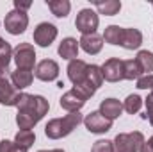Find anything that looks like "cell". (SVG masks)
Here are the masks:
<instances>
[{
    "label": "cell",
    "instance_id": "25",
    "mask_svg": "<svg viewBox=\"0 0 153 152\" xmlns=\"http://www.w3.org/2000/svg\"><path fill=\"white\" fill-rule=\"evenodd\" d=\"M34 141H36V134H34L32 131H23V129H20V131L16 132V136H14V143H16L18 147H22V149H25V150H29V149L34 145Z\"/></svg>",
    "mask_w": 153,
    "mask_h": 152
},
{
    "label": "cell",
    "instance_id": "19",
    "mask_svg": "<svg viewBox=\"0 0 153 152\" xmlns=\"http://www.w3.org/2000/svg\"><path fill=\"white\" fill-rule=\"evenodd\" d=\"M46 5L57 18H66L71 11V4L68 0H46Z\"/></svg>",
    "mask_w": 153,
    "mask_h": 152
},
{
    "label": "cell",
    "instance_id": "22",
    "mask_svg": "<svg viewBox=\"0 0 153 152\" xmlns=\"http://www.w3.org/2000/svg\"><path fill=\"white\" fill-rule=\"evenodd\" d=\"M11 61H13V48H11V45L7 43L4 48H0V81L7 79Z\"/></svg>",
    "mask_w": 153,
    "mask_h": 152
},
{
    "label": "cell",
    "instance_id": "37",
    "mask_svg": "<svg viewBox=\"0 0 153 152\" xmlns=\"http://www.w3.org/2000/svg\"><path fill=\"white\" fill-rule=\"evenodd\" d=\"M152 95H153V88H152Z\"/></svg>",
    "mask_w": 153,
    "mask_h": 152
},
{
    "label": "cell",
    "instance_id": "11",
    "mask_svg": "<svg viewBox=\"0 0 153 152\" xmlns=\"http://www.w3.org/2000/svg\"><path fill=\"white\" fill-rule=\"evenodd\" d=\"M20 95H22V91H18L13 86L11 81H7V79L0 81V104H4V106H16L18 100H20Z\"/></svg>",
    "mask_w": 153,
    "mask_h": 152
},
{
    "label": "cell",
    "instance_id": "12",
    "mask_svg": "<svg viewBox=\"0 0 153 152\" xmlns=\"http://www.w3.org/2000/svg\"><path fill=\"white\" fill-rule=\"evenodd\" d=\"M85 99H82L76 91L73 90H70V91H66L62 97H61V100H59V104H61V108L62 109H66L68 113H76V111H80L84 106H85Z\"/></svg>",
    "mask_w": 153,
    "mask_h": 152
},
{
    "label": "cell",
    "instance_id": "15",
    "mask_svg": "<svg viewBox=\"0 0 153 152\" xmlns=\"http://www.w3.org/2000/svg\"><path fill=\"white\" fill-rule=\"evenodd\" d=\"M98 111L103 114L107 120L114 122L116 118H119L121 113H123V104H121L117 99H105V100H102Z\"/></svg>",
    "mask_w": 153,
    "mask_h": 152
},
{
    "label": "cell",
    "instance_id": "4",
    "mask_svg": "<svg viewBox=\"0 0 153 152\" xmlns=\"http://www.w3.org/2000/svg\"><path fill=\"white\" fill-rule=\"evenodd\" d=\"M13 59L16 63V68L20 70H34L36 65V50L30 43H20L13 50Z\"/></svg>",
    "mask_w": 153,
    "mask_h": 152
},
{
    "label": "cell",
    "instance_id": "20",
    "mask_svg": "<svg viewBox=\"0 0 153 152\" xmlns=\"http://www.w3.org/2000/svg\"><path fill=\"white\" fill-rule=\"evenodd\" d=\"M85 84H89L93 90H98L103 84V74H102V66L98 65H89L87 68V77L84 81Z\"/></svg>",
    "mask_w": 153,
    "mask_h": 152
},
{
    "label": "cell",
    "instance_id": "3",
    "mask_svg": "<svg viewBox=\"0 0 153 152\" xmlns=\"http://www.w3.org/2000/svg\"><path fill=\"white\" fill-rule=\"evenodd\" d=\"M144 134L141 131L134 132H119L114 138V152H139L144 143Z\"/></svg>",
    "mask_w": 153,
    "mask_h": 152
},
{
    "label": "cell",
    "instance_id": "13",
    "mask_svg": "<svg viewBox=\"0 0 153 152\" xmlns=\"http://www.w3.org/2000/svg\"><path fill=\"white\" fill-rule=\"evenodd\" d=\"M87 68H89V65H87L85 61H82V59H73V61H70V65H68V77H70V81L73 82V86L82 84V82L85 81V77H87Z\"/></svg>",
    "mask_w": 153,
    "mask_h": 152
},
{
    "label": "cell",
    "instance_id": "34",
    "mask_svg": "<svg viewBox=\"0 0 153 152\" xmlns=\"http://www.w3.org/2000/svg\"><path fill=\"white\" fill-rule=\"evenodd\" d=\"M5 45H7V41H5V39L2 38V36H0V48H4Z\"/></svg>",
    "mask_w": 153,
    "mask_h": 152
},
{
    "label": "cell",
    "instance_id": "28",
    "mask_svg": "<svg viewBox=\"0 0 153 152\" xmlns=\"http://www.w3.org/2000/svg\"><path fill=\"white\" fill-rule=\"evenodd\" d=\"M91 152H114V143L111 140H98L94 141Z\"/></svg>",
    "mask_w": 153,
    "mask_h": 152
},
{
    "label": "cell",
    "instance_id": "9",
    "mask_svg": "<svg viewBox=\"0 0 153 152\" xmlns=\"http://www.w3.org/2000/svg\"><path fill=\"white\" fill-rule=\"evenodd\" d=\"M34 75L43 82H52L59 77V65L53 59H43L34 68Z\"/></svg>",
    "mask_w": 153,
    "mask_h": 152
},
{
    "label": "cell",
    "instance_id": "5",
    "mask_svg": "<svg viewBox=\"0 0 153 152\" xmlns=\"http://www.w3.org/2000/svg\"><path fill=\"white\" fill-rule=\"evenodd\" d=\"M4 27L9 34L13 36H20L25 32V29L29 27V16L27 13L23 11H18V9H13L5 14L4 18Z\"/></svg>",
    "mask_w": 153,
    "mask_h": 152
},
{
    "label": "cell",
    "instance_id": "6",
    "mask_svg": "<svg viewBox=\"0 0 153 152\" xmlns=\"http://www.w3.org/2000/svg\"><path fill=\"white\" fill-rule=\"evenodd\" d=\"M98 23H100V18H98V14H96L93 9L85 7V9H80V11H78L76 20H75V27L82 36H85V34H94L96 29H98Z\"/></svg>",
    "mask_w": 153,
    "mask_h": 152
},
{
    "label": "cell",
    "instance_id": "26",
    "mask_svg": "<svg viewBox=\"0 0 153 152\" xmlns=\"http://www.w3.org/2000/svg\"><path fill=\"white\" fill-rule=\"evenodd\" d=\"M123 29L125 27H119V25H109L103 32V41L105 43H111V45H121V39H123Z\"/></svg>",
    "mask_w": 153,
    "mask_h": 152
},
{
    "label": "cell",
    "instance_id": "27",
    "mask_svg": "<svg viewBox=\"0 0 153 152\" xmlns=\"http://www.w3.org/2000/svg\"><path fill=\"white\" fill-rule=\"evenodd\" d=\"M141 106H143V99H141L139 95H135V93H134V95H128V97L125 99V102H123V109L130 114L139 113Z\"/></svg>",
    "mask_w": 153,
    "mask_h": 152
},
{
    "label": "cell",
    "instance_id": "32",
    "mask_svg": "<svg viewBox=\"0 0 153 152\" xmlns=\"http://www.w3.org/2000/svg\"><path fill=\"white\" fill-rule=\"evenodd\" d=\"M30 5H32V2H20V0H14V9H18V11L27 13V9H30Z\"/></svg>",
    "mask_w": 153,
    "mask_h": 152
},
{
    "label": "cell",
    "instance_id": "30",
    "mask_svg": "<svg viewBox=\"0 0 153 152\" xmlns=\"http://www.w3.org/2000/svg\"><path fill=\"white\" fill-rule=\"evenodd\" d=\"M137 88H139V90H152L153 88V74L139 77V79H137Z\"/></svg>",
    "mask_w": 153,
    "mask_h": 152
},
{
    "label": "cell",
    "instance_id": "23",
    "mask_svg": "<svg viewBox=\"0 0 153 152\" xmlns=\"http://www.w3.org/2000/svg\"><path fill=\"white\" fill-rule=\"evenodd\" d=\"M96 11L105 16H116L121 11V2L119 0H105V2H96L94 4Z\"/></svg>",
    "mask_w": 153,
    "mask_h": 152
},
{
    "label": "cell",
    "instance_id": "33",
    "mask_svg": "<svg viewBox=\"0 0 153 152\" xmlns=\"http://www.w3.org/2000/svg\"><path fill=\"white\" fill-rule=\"evenodd\" d=\"M139 152H153V145L150 143V141H144L143 143V147H141V150Z\"/></svg>",
    "mask_w": 153,
    "mask_h": 152
},
{
    "label": "cell",
    "instance_id": "31",
    "mask_svg": "<svg viewBox=\"0 0 153 152\" xmlns=\"http://www.w3.org/2000/svg\"><path fill=\"white\" fill-rule=\"evenodd\" d=\"M144 104H146V114H148V120L153 125V95L150 93L146 99H144Z\"/></svg>",
    "mask_w": 153,
    "mask_h": 152
},
{
    "label": "cell",
    "instance_id": "10",
    "mask_svg": "<svg viewBox=\"0 0 153 152\" xmlns=\"http://www.w3.org/2000/svg\"><path fill=\"white\" fill-rule=\"evenodd\" d=\"M102 74H103V81L109 82H119L123 81V61L119 57H111L103 63L102 66Z\"/></svg>",
    "mask_w": 153,
    "mask_h": 152
},
{
    "label": "cell",
    "instance_id": "16",
    "mask_svg": "<svg viewBox=\"0 0 153 152\" xmlns=\"http://www.w3.org/2000/svg\"><path fill=\"white\" fill-rule=\"evenodd\" d=\"M141 45H143V34H141L139 29H134V27L123 29V39H121V47L123 48L137 50Z\"/></svg>",
    "mask_w": 153,
    "mask_h": 152
},
{
    "label": "cell",
    "instance_id": "36",
    "mask_svg": "<svg viewBox=\"0 0 153 152\" xmlns=\"http://www.w3.org/2000/svg\"><path fill=\"white\" fill-rule=\"evenodd\" d=\"M148 141H150V143H152V145H153V136H152V138H150V140H148Z\"/></svg>",
    "mask_w": 153,
    "mask_h": 152
},
{
    "label": "cell",
    "instance_id": "1",
    "mask_svg": "<svg viewBox=\"0 0 153 152\" xmlns=\"http://www.w3.org/2000/svg\"><path fill=\"white\" fill-rule=\"evenodd\" d=\"M18 114H16V123L23 131H30L39 120L48 113L50 104L45 97L41 95H30V93H22L20 100L16 104Z\"/></svg>",
    "mask_w": 153,
    "mask_h": 152
},
{
    "label": "cell",
    "instance_id": "24",
    "mask_svg": "<svg viewBox=\"0 0 153 152\" xmlns=\"http://www.w3.org/2000/svg\"><path fill=\"white\" fill-rule=\"evenodd\" d=\"M141 75H143V72H141V68H139V65H137L135 59L123 61V77L126 81H137Z\"/></svg>",
    "mask_w": 153,
    "mask_h": 152
},
{
    "label": "cell",
    "instance_id": "29",
    "mask_svg": "<svg viewBox=\"0 0 153 152\" xmlns=\"http://www.w3.org/2000/svg\"><path fill=\"white\" fill-rule=\"evenodd\" d=\"M0 152H27L25 149H22V147H18L14 141H11V140H2L0 141Z\"/></svg>",
    "mask_w": 153,
    "mask_h": 152
},
{
    "label": "cell",
    "instance_id": "7",
    "mask_svg": "<svg viewBox=\"0 0 153 152\" xmlns=\"http://www.w3.org/2000/svg\"><path fill=\"white\" fill-rule=\"evenodd\" d=\"M84 125L93 134H105L107 131L112 129V122L107 120L100 111H91V113L84 118Z\"/></svg>",
    "mask_w": 153,
    "mask_h": 152
},
{
    "label": "cell",
    "instance_id": "2",
    "mask_svg": "<svg viewBox=\"0 0 153 152\" xmlns=\"http://www.w3.org/2000/svg\"><path fill=\"white\" fill-rule=\"evenodd\" d=\"M84 122L80 111L76 113H68L62 118H52L46 125H45V134L50 140H61L68 134L73 132V129H76L80 123Z\"/></svg>",
    "mask_w": 153,
    "mask_h": 152
},
{
    "label": "cell",
    "instance_id": "17",
    "mask_svg": "<svg viewBox=\"0 0 153 152\" xmlns=\"http://www.w3.org/2000/svg\"><path fill=\"white\" fill-rule=\"evenodd\" d=\"M78 50H80V45L75 38H64L61 43H59V56L62 59H68V61H73L78 57Z\"/></svg>",
    "mask_w": 153,
    "mask_h": 152
},
{
    "label": "cell",
    "instance_id": "21",
    "mask_svg": "<svg viewBox=\"0 0 153 152\" xmlns=\"http://www.w3.org/2000/svg\"><path fill=\"white\" fill-rule=\"evenodd\" d=\"M135 61H137L143 75H150L153 72V52H150V50H139Z\"/></svg>",
    "mask_w": 153,
    "mask_h": 152
},
{
    "label": "cell",
    "instance_id": "35",
    "mask_svg": "<svg viewBox=\"0 0 153 152\" xmlns=\"http://www.w3.org/2000/svg\"><path fill=\"white\" fill-rule=\"evenodd\" d=\"M38 152H64L62 149H53V150H38Z\"/></svg>",
    "mask_w": 153,
    "mask_h": 152
},
{
    "label": "cell",
    "instance_id": "18",
    "mask_svg": "<svg viewBox=\"0 0 153 152\" xmlns=\"http://www.w3.org/2000/svg\"><path fill=\"white\" fill-rule=\"evenodd\" d=\"M32 81H34L32 70H20V68H16V70L11 74V82H13V86H14L18 91L29 88V86L32 84Z\"/></svg>",
    "mask_w": 153,
    "mask_h": 152
},
{
    "label": "cell",
    "instance_id": "14",
    "mask_svg": "<svg viewBox=\"0 0 153 152\" xmlns=\"http://www.w3.org/2000/svg\"><path fill=\"white\" fill-rule=\"evenodd\" d=\"M78 45H80V48H82L85 54L96 56V54H100L102 48H103V38H102L100 34H96V32H94V34H85V36L80 38Z\"/></svg>",
    "mask_w": 153,
    "mask_h": 152
},
{
    "label": "cell",
    "instance_id": "8",
    "mask_svg": "<svg viewBox=\"0 0 153 152\" xmlns=\"http://www.w3.org/2000/svg\"><path fill=\"white\" fill-rule=\"evenodd\" d=\"M57 38V27L53 23H48V22H41L38 27L34 29V43L46 48L50 47Z\"/></svg>",
    "mask_w": 153,
    "mask_h": 152
}]
</instances>
